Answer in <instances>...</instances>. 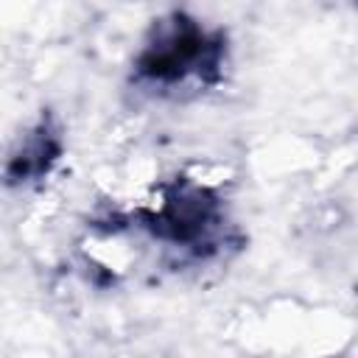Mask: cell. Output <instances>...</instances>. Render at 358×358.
Returning a JSON list of instances; mask_svg holds the SVG:
<instances>
[{"instance_id": "1", "label": "cell", "mask_w": 358, "mask_h": 358, "mask_svg": "<svg viewBox=\"0 0 358 358\" xmlns=\"http://www.w3.org/2000/svg\"><path fill=\"white\" fill-rule=\"evenodd\" d=\"M227 59L229 36L221 25H207L196 14L173 8L148 25L129 78L148 95L187 98L221 84Z\"/></svg>"}, {"instance_id": "2", "label": "cell", "mask_w": 358, "mask_h": 358, "mask_svg": "<svg viewBox=\"0 0 358 358\" xmlns=\"http://www.w3.org/2000/svg\"><path fill=\"white\" fill-rule=\"evenodd\" d=\"M134 221L151 241L196 263L218 257L229 243V215L221 193L187 176L159 185L157 199L134 210Z\"/></svg>"}, {"instance_id": "3", "label": "cell", "mask_w": 358, "mask_h": 358, "mask_svg": "<svg viewBox=\"0 0 358 358\" xmlns=\"http://www.w3.org/2000/svg\"><path fill=\"white\" fill-rule=\"evenodd\" d=\"M64 154V131L53 112H42L8 148L3 179L11 190L42 185Z\"/></svg>"}]
</instances>
